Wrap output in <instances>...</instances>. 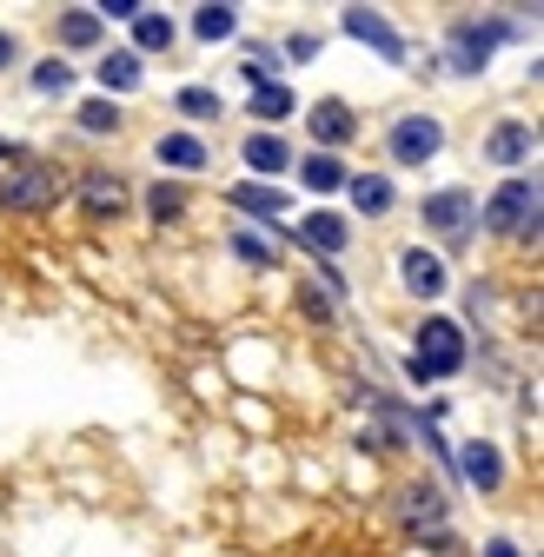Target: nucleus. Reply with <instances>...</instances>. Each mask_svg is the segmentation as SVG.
Returning <instances> with one entry per match:
<instances>
[{"label": "nucleus", "mask_w": 544, "mask_h": 557, "mask_svg": "<svg viewBox=\"0 0 544 557\" xmlns=\"http://www.w3.org/2000/svg\"><path fill=\"white\" fill-rule=\"evenodd\" d=\"M74 193L66 166L53 160H14V173H0V213H53Z\"/></svg>", "instance_id": "1"}, {"label": "nucleus", "mask_w": 544, "mask_h": 557, "mask_svg": "<svg viewBox=\"0 0 544 557\" xmlns=\"http://www.w3.org/2000/svg\"><path fill=\"white\" fill-rule=\"evenodd\" d=\"M412 385H438V379H458L465 372V325L458 319H425L419 325V352H412Z\"/></svg>", "instance_id": "2"}, {"label": "nucleus", "mask_w": 544, "mask_h": 557, "mask_svg": "<svg viewBox=\"0 0 544 557\" xmlns=\"http://www.w3.org/2000/svg\"><path fill=\"white\" fill-rule=\"evenodd\" d=\"M485 233H498V239H518V233H531L537 239V180H524V173H511L492 199H485Z\"/></svg>", "instance_id": "3"}, {"label": "nucleus", "mask_w": 544, "mask_h": 557, "mask_svg": "<svg viewBox=\"0 0 544 557\" xmlns=\"http://www.w3.org/2000/svg\"><path fill=\"white\" fill-rule=\"evenodd\" d=\"M511 34H518L511 21H458L452 40H445V60L458 66V74H485V60H492Z\"/></svg>", "instance_id": "4"}, {"label": "nucleus", "mask_w": 544, "mask_h": 557, "mask_svg": "<svg viewBox=\"0 0 544 557\" xmlns=\"http://www.w3.org/2000/svg\"><path fill=\"white\" fill-rule=\"evenodd\" d=\"M419 220H425V233H438L445 246H465L471 226H479V199H471L465 186H445V193H432V199L419 206Z\"/></svg>", "instance_id": "5"}, {"label": "nucleus", "mask_w": 544, "mask_h": 557, "mask_svg": "<svg viewBox=\"0 0 544 557\" xmlns=\"http://www.w3.org/2000/svg\"><path fill=\"white\" fill-rule=\"evenodd\" d=\"M392 518L412 531V537H432V531H445V492H438L432 478H425V484H398Z\"/></svg>", "instance_id": "6"}, {"label": "nucleus", "mask_w": 544, "mask_h": 557, "mask_svg": "<svg viewBox=\"0 0 544 557\" xmlns=\"http://www.w3.org/2000/svg\"><path fill=\"white\" fill-rule=\"evenodd\" d=\"M438 147H445V126L425 120V113H405L392 126V160L398 166H425V160H438Z\"/></svg>", "instance_id": "7"}, {"label": "nucleus", "mask_w": 544, "mask_h": 557, "mask_svg": "<svg viewBox=\"0 0 544 557\" xmlns=\"http://www.w3.org/2000/svg\"><path fill=\"white\" fill-rule=\"evenodd\" d=\"M81 206H87V220H120L126 213V180L120 173H81Z\"/></svg>", "instance_id": "8"}, {"label": "nucleus", "mask_w": 544, "mask_h": 557, "mask_svg": "<svg viewBox=\"0 0 544 557\" xmlns=\"http://www.w3.org/2000/svg\"><path fill=\"white\" fill-rule=\"evenodd\" d=\"M398 272H405V286H412L419 299H438V293L452 286V278H445V259H438V252H425V246H405Z\"/></svg>", "instance_id": "9"}, {"label": "nucleus", "mask_w": 544, "mask_h": 557, "mask_svg": "<svg viewBox=\"0 0 544 557\" xmlns=\"http://www.w3.org/2000/svg\"><path fill=\"white\" fill-rule=\"evenodd\" d=\"M338 27H346L353 40H366V47H379V53H385L392 66L405 60V40H398V34H392V21H379L372 8H346V21H338Z\"/></svg>", "instance_id": "10"}, {"label": "nucleus", "mask_w": 544, "mask_h": 557, "mask_svg": "<svg viewBox=\"0 0 544 557\" xmlns=\"http://www.w3.org/2000/svg\"><path fill=\"white\" fill-rule=\"evenodd\" d=\"M306 126H312V139H319V147H346V139L359 133L346 100H312V120H306Z\"/></svg>", "instance_id": "11"}, {"label": "nucleus", "mask_w": 544, "mask_h": 557, "mask_svg": "<svg viewBox=\"0 0 544 557\" xmlns=\"http://www.w3.org/2000/svg\"><path fill=\"white\" fill-rule=\"evenodd\" d=\"M346 239H353V226L338 213H306L299 220V246H312V252H346Z\"/></svg>", "instance_id": "12"}, {"label": "nucleus", "mask_w": 544, "mask_h": 557, "mask_svg": "<svg viewBox=\"0 0 544 557\" xmlns=\"http://www.w3.org/2000/svg\"><path fill=\"white\" fill-rule=\"evenodd\" d=\"M458 465H465V478H471V484H479V492H498V484H505V458H498V451H492L485 438H471Z\"/></svg>", "instance_id": "13"}, {"label": "nucleus", "mask_w": 544, "mask_h": 557, "mask_svg": "<svg viewBox=\"0 0 544 557\" xmlns=\"http://www.w3.org/2000/svg\"><path fill=\"white\" fill-rule=\"evenodd\" d=\"M485 153H492L498 166H524V160H531V126H524V120H505V126L485 139Z\"/></svg>", "instance_id": "14"}, {"label": "nucleus", "mask_w": 544, "mask_h": 557, "mask_svg": "<svg viewBox=\"0 0 544 557\" xmlns=\"http://www.w3.org/2000/svg\"><path fill=\"white\" fill-rule=\"evenodd\" d=\"M233 206H239L246 220H280V213H286V193H280V186L246 180V186H233Z\"/></svg>", "instance_id": "15"}, {"label": "nucleus", "mask_w": 544, "mask_h": 557, "mask_svg": "<svg viewBox=\"0 0 544 557\" xmlns=\"http://www.w3.org/2000/svg\"><path fill=\"white\" fill-rule=\"evenodd\" d=\"M213 153L207 147H199V139L193 133H160V166H180V173H199V166H207Z\"/></svg>", "instance_id": "16"}, {"label": "nucleus", "mask_w": 544, "mask_h": 557, "mask_svg": "<svg viewBox=\"0 0 544 557\" xmlns=\"http://www.w3.org/2000/svg\"><path fill=\"white\" fill-rule=\"evenodd\" d=\"M246 166H252V173H286V166H293L286 139H280V133H252V139H246Z\"/></svg>", "instance_id": "17"}, {"label": "nucleus", "mask_w": 544, "mask_h": 557, "mask_svg": "<svg viewBox=\"0 0 544 557\" xmlns=\"http://www.w3.org/2000/svg\"><path fill=\"white\" fill-rule=\"evenodd\" d=\"M94 74H100V87L133 94V87H140V53H107V60L94 66Z\"/></svg>", "instance_id": "18"}, {"label": "nucleus", "mask_w": 544, "mask_h": 557, "mask_svg": "<svg viewBox=\"0 0 544 557\" xmlns=\"http://www.w3.org/2000/svg\"><path fill=\"white\" fill-rule=\"evenodd\" d=\"M346 186H353V206H359V213H372V220L392 213V180H385V173H366V180H346Z\"/></svg>", "instance_id": "19"}, {"label": "nucleus", "mask_w": 544, "mask_h": 557, "mask_svg": "<svg viewBox=\"0 0 544 557\" xmlns=\"http://www.w3.org/2000/svg\"><path fill=\"white\" fill-rule=\"evenodd\" d=\"M299 180H306L312 193H338V186H346L353 173H346V166H338L332 153H306V166H299Z\"/></svg>", "instance_id": "20"}, {"label": "nucleus", "mask_w": 544, "mask_h": 557, "mask_svg": "<svg viewBox=\"0 0 544 557\" xmlns=\"http://www.w3.org/2000/svg\"><path fill=\"white\" fill-rule=\"evenodd\" d=\"M100 34H107V27H100L94 8H66V14H60V40H66V47H94Z\"/></svg>", "instance_id": "21"}, {"label": "nucleus", "mask_w": 544, "mask_h": 557, "mask_svg": "<svg viewBox=\"0 0 544 557\" xmlns=\"http://www.w3.org/2000/svg\"><path fill=\"white\" fill-rule=\"evenodd\" d=\"M293 113V87L286 81H259L252 87V120H286Z\"/></svg>", "instance_id": "22"}, {"label": "nucleus", "mask_w": 544, "mask_h": 557, "mask_svg": "<svg viewBox=\"0 0 544 557\" xmlns=\"http://www.w3.org/2000/svg\"><path fill=\"white\" fill-rule=\"evenodd\" d=\"M147 213H153V226H173V220H186V186H153L147 193Z\"/></svg>", "instance_id": "23"}, {"label": "nucleus", "mask_w": 544, "mask_h": 557, "mask_svg": "<svg viewBox=\"0 0 544 557\" xmlns=\"http://www.w3.org/2000/svg\"><path fill=\"white\" fill-rule=\"evenodd\" d=\"M193 34L199 40H233L239 34V8H199L193 14Z\"/></svg>", "instance_id": "24"}, {"label": "nucleus", "mask_w": 544, "mask_h": 557, "mask_svg": "<svg viewBox=\"0 0 544 557\" xmlns=\"http://www.w3.org/2000/svg\"><path fill=\"white\" fill-rule=\"evenodd\" d=\"M133 34H140V53H166L173 47V21L166 14H140V21H133Z\"/></svg>", "instance_id": "25"}, {"label": "nucleus", "mask_w": 544, "mask_h": 557, "mask_svg": "<svg viewBox=\"0 0 544 557\" xmlns=\"http://www.w3.org/2000/svg\"><path fill=\"white\" fill-rule=\"evenodd\" d=\"M74 120H81V126H87V133H120V126H126V120H120V107H113V100H87V107H81V113H74Z\"/></svg>", "instance_id": "26"}, {"label": "nucleus", "mask_w": 544, "mask_h": 557, "mask_svg": "<svg viewBox=\"0 0 544 557\" xmlns=\"http://www.w3.org/2000/svg\"><path fill=\"white\" fill-rule=\"evenodd\" d=\"M180 113H193V120H220V94L213 87H180V100H173Z\"/></svg>", "instance_id": "27"}, {"label": "nucleus", "mask_w": 544, "mask_h": 557, "mask_svg": "<svg viewBox=\"0 0 544 557\" xmlns=\"http://www.w3.org/2000/svg\"><path fill=\"white\" fill-rule=\"evenodd\" d=\"M34 87H40V94H66V87H74V66L40 60V66H34Z\"/></svg>", "instance_id": "28"}, {"label": "nucleus", "mask_w": 544, "mask_h": 557, "mask_svg": "<svg viewBox=\"0 0 544 557\" xmlns=\"http://www.w3.org/2000/svg\"><path fill=\"white\" fill-rule=\"evenodd\" d=\"M233 252H239L246 265H265V272H272V265H280V252H272L265 239H252V233H233Z\"/></svg>", "instance_id": "29"}, {"label": "nucleus", "mask_w": 544, "mask_h": 557, "mask_svg": "<svg viewBox=\"0 0 544 557\" xmlns=\"http://www.w3.org/2000/svg\"><path fill=\"white\" fill-rule=\"evenodd\" d=\"M140 14H147L140 0H107V8H100V27H107V21H140Z\"/></svg>", "instance_id": "30"}, {"label": "nucleus", "mask_w": 544, "mask_h": 557, "mask_svg": "<svg viewBox=\"0 0 544 557\" xmlns=\"http://www.w3.org/2000/svg\"><path fill=\"white\" fill-rule=\"evenodd\" d=\"M286 53H293V60H312V53H319V34H293Z\"/></svg>", "instance_id": "31"}, {"label": "nucleus", "mask_w": 544, "mask_h": 557, "mask_svg": "<svg viewBox=\"0 0 544 557\" xmlns=\"http://www.w3.org/2000/svg\"><path fill=\"white\" fill-rule=\"evenodd\" d=\"M485 557H518V544H511V537H492V544H485Z\"/></svg>", "instance_id": "32"}, {"label": "nucleus", "mask_w": 544, "mask_h": 557, "mask_svg": "<svg viewBox=\"0 0 544 557\" xmlns=\"http://www.w3.org/2000/svg\"><path fill=\"white\" fill-rule=\"evenodd\" d=\"M14 53H21V40H14V34H0V66H8Z\"/></svg>", "instance_id": "33"}, {"label": "nucleus", "mask_w": 544, "mask_h": 557, "mask_svg": "<svg viewBox=\"0 0 544 557\" xmlns=\"http://www.w3.org/2000/svg\"><path fill=\"white\" fill-rule=\"evenodd\" d=\"M21 160V147H14V139H0V166H14Z\"/></svg>", "instance_id": "34"}]
</instances>
